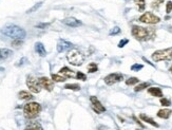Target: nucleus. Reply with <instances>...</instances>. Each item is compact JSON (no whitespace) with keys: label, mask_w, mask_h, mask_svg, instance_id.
Returning <instances> with one entry per match:
<instances>
[{"label":"nucleus","mask_w":172,"mask_h":130,"mask_svg":"<svg viewBox=\"0 0 172 130\" xmlns=\"http://www.w3.org/2000/svg\"><path fill=\"white\" fill-rule=\"evenodd\" d=\"M59 73L61 74L63 77H74L76 76L75 73H74V71H72L71 69H69L68 67H63L60 69L59 71Z\"/></svg>","instance_id":"f3484780"},{"label":"nucleus","mask_w":172,"mask_h":130,"mask_svg":"<svg viewBox=\"0 0 172 130\" xmlns=\"http://www.w3.org/2000/svg\"><path fill=\"white\" fill-rule=\"evenodd\" d=\"M90 101H91V104H92V109L95 111L96 113H101L106 111V108L105 106L100 103V101H98L96 96H90Z\"/></svg>","instance_id":"1a4fd4ad"},{"label":"nucleus","mask_w":172,"mask_h":130,"mask_svg":"<svg viewBox=\"0 0 172 130\" xmlns=\"http://www.w3.org/2000/svg\"><path fill=\"white\" fill-rule=\"evenodd\" d=\"M18 97H19L20 99H24V101H28V99H33V95H32L31 93H30V92L22 90V91H20L19 93H18Z\"/></svg>","instance_id":"aec40b11"},{"label":"nucleus","mask_w":172,"mask_h":130,"mask_svg":"<svg viewBox=\"0 0 172 130\" xmlns=\"http://www.w3.org/2000/svg\"><path fill=\"white\" fill-rule=\"evenodd\" d=\"M148 93L151 94L152 96H154V97H161L162 99L163 96L162 89L158 88V87H150V88H148Z\"/></svg>","instance_id":"2eb2a0df"},{"label":"nucleus","mask_w":172,"mask_h":130,"mask_svg":"<svg viewBox=\"0 0 172 130\" xmlns=\"http://www.w3.org/2000/svg\"><path fill=\"white\" fill-rule=\"evenodd\" d=\"M52 81H56V83H62V81H65V77L63 76H60V75H57V74H52Z\"/></svg>","instance_id":"b1692460"},{"label":"nucleus","mask_w":172,"mask_h":130,"mask_svg":"<svg viewBox=\"0 0 172 130\" xmlns=\"http://www.w3.org/2000/svg\"><path fill=\"white\" fill-rule=\"evenodd\" d=\"M128 42H129V39H121V41L118 42V48H124L126 45H127Z\"/></svg>","instance_id":"f704fd0d"},{"label":"nucleus","mask_w":172,"mask_h":130,"mask_svg":"<svg viewBox=\"0 0 172 130\" xmlns=\"http://www.w3.org/2000/svg\"><path fill=\"white\" fill-rule=\"evenodd\" d=\"M172 12V1H168L166 3V13L167 14H170Z\"/></svg>","instance_id":"473e14b6"},{"label":"nucleus","mask_w":172,"mask_h":130,"mask_svg":"<svg viewBox=\"0 0 172 130\" xmlns=\"http://www.w3.org/2000/svg\"><path fill=\"white\" fill-rule=\"evenodd\" d=\"M138 81H139V79H138L137 77H130L126 81V85H127V86H133V85L137 84Z\"/></svg>","instance_id":"a878e982"},{"label":"nucleus","mask_w":172,"mask_h":130,"mask_svg":"<svg viewBox=\"0 0 172 130\" xmlns=\"http://www.w3.org/2000/svg\"><path fill=\"white\" fill-rule=\"evenodd\" d=\"M28 63V59L25 58V57H23V58H21L19 61H18V63L16 65L17 67H20V66H23V65H25V63Z\"/></svg>","instance_id":"c9c22d12"},{"label":"nucleus","mask_w":172,"mask_h":130,"mask_svg":"<svg viewBox=\"0 0 172 130\" xmlns=\"http://www.w3.org/2000/svg\"><path fill=\"white\" fill-rule=\"evenodd\" d=\"M62 23H65V25L71 27V28H77V27H80V25H81V21L76 19V18L74 17H68L62 20Z\"/></svg>","instance_id":"f8f14e48"},{"label":"nucleus","mask_w":172,"mask_h":130,"mask_svg":"<svg viewBox=\"0 0 172 130\" xmlns=\"http://www.w3.org/2000/svg\"><path fill=\"white\" fill-rule=\"evenodd\" d=\"M136 130H141V129H136Z\"/></svg>","instance_id":"ea45409f"},{"label":"nucleus","mask_w":172,"mask_h":130,"mask_svg":"<svg viewBox=\"0 0 172 130\" xmlns=\"http://www.w3.org/2000/svg\"><path fill=\"white\" fill-rule=\"evenodd\" d=\"M41 111V106L36 102H31L25 104L23 107V113L24 116L29 120H33L35 117L39 115V113Z\"/></svg>","instance_id":"7ed1b4c3"},{"label":"nucleus","mask_w":172,"mask_h":130,"mask_svg":"<svg viewBox=\"0 0 172 130\" xmlns=\"http://www.w3.org/2000/svg\"><path fill=\"white\" fill-rule=\"evenodd\" d=\"M65 89L73 90V91H79L80 90V86L78 84H67L65 86Z\"/></svg>","instance_id":"4be33fe9"},{"label":"nucleus","mask_w":172,"mask_h":130,"mask_svg":"<svg viewBox=\"0 0 172 130\" xmlns=\"http://www.w3.org/2000/svg\"><path fill=\"white\" fill-rule=\"evenodd\" d=\"M152 59L158 63V61H162V60H169L172 59V47L168 48V49H163V50H157L152 54Z\"/></svg>","instance_id":"39448f33"},{"label":"nucleus","mask_w":172,"mask_h":130,"mask_svg":"<svg viewBox=\"0 0 172 130\" xmlns=\"http://www.w3.org/2000/svg\"><path fill=\"white\" fill-rule=\"evenodd\" d=\"M50 23H39V25H36V28H39V29H45L47 27H49Z\"/></svg>","instance_id":"e433bc0d"},{"label":"nucleus","mask_w":172,"mask_h":130,"mask_svg":"<svg viewBox=\"0 0 172 130\" xmlns=\"http://www.w3.org/2000/svg\"><path fill=\"white\" fill-rule=\"evenodd\" d=\"M67 59L71 65L73 66H81L85 60V56L80 51H78L77 49H72L70 50L69 53L67 54Z\"/></svg>","instance_id":"20e7f679"},{"label":"nucleus","mask_w":172,"mask_h":130,"mask_svg":"<svg viewBox=\"0 0 172 130\" xmlns=\"http://www.w3.org/2000/svg\"><path fill=\"white\" fill-rule=\"evenodd\" d=\"M150 87V83H141V84H139V85H137L136 87L134 88V91L135 92H139V91H143L144 89H146V88H149Z\"/></svg>","instance_id":"412c9836"},{"label":"nucleus","mask_w":172,"mask_h":130,"mask_svg":"<svg viewBox=\"0 0 172 130\" xmlns=\"http://www.w3.org/2000/svg\"><path fill=\"white\" fill-rule=\"evenodd\" d=\"M134 2L138 7V11H139V12H143V11L145 10V7H146L145 0H134Z\"/></svg>","instance_id":"393cba45"},{"label":"nucleus","mask_w":172,"mask_h":130,"mask_svg":"<svg viewBox=\"0 0 172 130\" xmlns=\"http://www.w3.org/2000/svg\"><path fill=\"white\" fill-rule=\"evenodd\" d=\"M172 114V110L171 109H161L157 112V116L161 117V119H164V120H167L169 119Z\"/></svg>","instance_id":"a211bd4d"},{"label":"nucleus","mask_w":172,"mask_h":130,"mask_svg":"<svg viewBox=\"0 0 172 130\" xmlns=\"http://www.w3.org/2000/svg\"><path fill=\"white\" fill-rule=\"evenodd\" d=\"M121 33V29L118 28V27H115V28H113L112 30L110 31V35L113 36V35H117V34H119Z\"/></svg>","instance_id":"72a5a7b5"},{"label":"nucleus","mask_w":172,"mask_h":130,"mask_svg":"<svg viewBox=\"0 0 172 130\" xmlns=\"http://www.w3.org/2000/svg\"><path fill=\"white\" fill-rule=\"evenodd\" d=\"M73 49V43L70 41H67V40H59V42L57 43V51L59 53L65 52V51H68V50H72Z\"/></svg>","instance_id":"9b49d317"},{"label":"nucleus","mask_w":172,"mask_h":130,"mask_svg":"<svg viewBox=\"0 0 172 130\" xmlns=\"http://www.w3.org/2000/svg\"><path fill=\"white\" fill-rule=\"evenodd\" d=\"M131 34L139 41H147L149 39H154L155 28H143L139 25H133Z\"/></svg>","instance_id":"f257e3e1"},{"label":"nucleus","mask_w":172,"mask_h":130,"mask_svg":"<svg viewBox=\"0 0 172 130\" xmlns=\"http://www.w3.org/2000/svg\"><path fill=\"white\" fill-rule=\"evenodd\" d=\"M138 20L143 23H147V25H155V23H158L161 21V18L151 12H146L139 17Z\"/></svg>","instance_id":"423d86ee"},{"label":"nucleus","mask_w":172,"mask_h":130,"mask_svg":"<svg viewBox=\"0 0 172 130\" xmlns=\"http://www.w3.org/2000/svg\"><path fill=\"white\" fill-rule=\"evenodd\" d=\"M24 130H43L42 126L37 122H32V123L28 124V126L25 127Z\"/></svg>","instance_id":"6ab92c4d"},{"label":"nucleus","mask_w":172,"mask_h":130,"mask_svg":"<svg viewBox=\"0 0 172 130\" xmlns=\"http://www.w3.org/2000/svg\"><path fill=\"white\" fill-rule=\"evenodd\" d=\"M143 68H144V66L141 65V63H134V65H132V66H131V70L137 72V71H141Z\"/></svg>","instance_id":"c756f323"},{"label":"nucleus","mask_w":172,"mask_h":130,"mask_svg":"<svg viewBox=\"0 0 172 130\" xmlns=\"http://www.w3.org/2000/svg\"><path fill=\"white\" fill-rule=\"evenodd\" d=\"M97 65L95 63H90L89 65H88V72L89 73H95L97 71Z\"/></svg>","instance_id":"5701e85b"},{"label":"nucleus","mask_w":172,"mask_h":130,"mask_svg":"<svg viewBox=\"0 0 172 130\" xmlns=\"http://www.w3.org/2000/svg\"><path fill=\"white\" fill-rule=\"evenodd\" d=\"M164 2V0H153L151 3V7L152 9H154V10H157L158 7H159V5Z\"/></svg>","instance_id":"bb28decb"},{"label":"nucleus","mask_w":172,"mask_h":130,"mask_svg":"<svg viewBox=\"0 0 172 130\" xmlns=\"http://www.w3.org/2000/svg\"><path fill=\"white\" fill-rule=\"evenodd\" d=\"M124 79V75L121 73H111L109 75H107L105 77V83L108 85V86H112V85L116 84V83H119Z\"/></svg>","instance_id":"6e6552de"},{"label":"nucleus","mask_w":172,"mask_h":130,"mask_svg":"<svg viewBox=\"0 0 172 130\" xmlns=\"http://www.w3.org/2000/svg\"><path fill=\"white\" fill-rule=\"evenodd\" d=\"M41 5H42V2H38V3L35 4L34 7H32L31 9H29L27 13H28V14H31V13H33V12H35V11H37L39 7H41Z\"/></svg>","instance_id":"c85d7f7f"},{"label":"nucleus","mask_w":172,"mask_h":130,"mask_svg":"<svg viewBox=\"0 0 172 130\" xmlns=\"http://www.w3.org/2000/svg\"><path fill=\"white\" fill-rule=\"evenodd\" d=\"M76 78H77V79H79V81H87V75L85 73H83V72L78 71V72L76 73Z\"/></svg>","instance_id":"cd10ccee"},{"label":"nucleus","mask_w":172,"mask_h":130,"mask_svg":"<svg viewBox=\"0 0 172 130\" xmlns=\"http://www.w3.org/2000/svg\"><path fill=\"white\" fill-rule=\"evenodd\" d=\"M12 54H13V51H12V50L7 49V48L0 49V60L7 59L9 57L12 56Z\"/></svg>","instance_id":"dca6fc26"},{"label":"nucleus","mask_w":172,"mask_h":130,"mask_svg":"<svg viewBox=\"0 0 172 130\" xmlns=\"http://www.w3.org/2000/svg\"><path fill=\"white\" fill-rule=\"evenodd\" d=\"M132 119H133V120H134L135 122H136V123H137L138 125H139V126H141V127H143V128H144V125H143V124H141V122H139V121H138V119H137V117H136V116H135V115H133V116H132Z\"/></svg>","instance_id":"4c0bfd02"},{"label":"nucleus","mask_w":172,"mask_h":130,"mask_svg":"<svg viewBox=\"0 0 172 130\" xmlns=\"http://www.w3.org/2000/svg\"><path fill=\"white\" fill-rule=\"evenodd\" d=\"M169 71H170V73L172 74V66H171V67H170V69H169Z\"/></svg>","instance_id":"58836bf2"},{"label":"nucleus","mask_w":172,"mask_h":130,"mask_svg":"<svg viewBox=\"0 0 172 130\" xmlns=\"http://www.w3.org/2000/svg\"><path fill=\"white\" fill-rule=\"evenodd\" d=\"M35 51H36V53H37L39 56H41V57H45V55H47L45 48L41 42H36V43H35Z\"/></svg>","instance_id":"ddd939ff"},{"label":"nucleus","mask_w":172,"mask_h":130,"mask_svg":"<svg viewBox=\"0 0 172 130\" xmlns=\"http://www.w3.org/2000/svg\"><path fill=\"white\" fill-rule=\"evenodd\" d=\"M139 119H141L143 122H146V123L150 124V125H152V126L156 127V128H158L159 127V125H158L156 122H155L152 117H150V116L146 115V114H144V113H141V114H139Z\"/></svg>","instance_id":"4468645a"},{"label":"nucleus","mask_w":172,"mask_h":130,"mask_svg":"<svg viewBox=\"0 0 172 130\" xmlns=\"http://www.w3.org/2000/svg\"><path fill=\"white\" fill-rule=\"evenodd\" d=\"M161 105L164 106V107H169L171 105V101L169 99H165V97H162L161 99Z\"/></svg>","instance_id":"7c9ffc66"},{"label":"nucleus","mask_w":172,"mask_h":130,"mask_svg":"<svg viewBox=\"0 0 172 130\" xmlns=\"http://www.w3.org/2000/svg\"><path fill=\"white\" fill-rule=\"evenodd\" d=\"M1 33L13 39H23L27 35V32L24 31V29L20 28L16 25H9L7 27H4L1 30Z\"/></svg>","instance_id":"f03ea898"},{"label":"nucleus","mask_w":172,"mask_h":130,"mask_svg":"<svg viewBox=\"0 0 172 130\" xmlns=\"http://www.w3.org/2000/svg\"><path fill=\"white\" fill-rule=\"evenodd\" d=\"M27 86L30 89V91L33 92V93H39L40 90H41V87L38 83V79H36L32 75H29L27 77Z\"/></svg>","instance_id":"0eeeda50"},{"label":"nucleus","mask_w":172,"mask_h":130,"mask_svg":"<svg viewBox=\"0 0 172 130\" xmlns=\"http://www.w3.org/2000/svg\"><path fill=\"white\" fill-rule=\"evenodd\" d=\"M22 43H23L22 39H14L12 41V46L15 47V48H19L20 46H22Z\"/></svg>","instance_id":"2f4dec72"},{"label":"nucleus","mask_w":172,"mask_h":130,"mask_svg":"<svg viewBox=\"0 0 172 130\" xmlns=\"http://www.w3.org/2000/svg\"><path fill=\"white\" fill-rule=\"evenodd\" d=\"M38 83L40 85V87L43 89H45L47 91H52L54 89V81L50 79V78L45 77V76H42L38 79Z\"/></svg>","instance_id":"9d476101"}]
</instances>
